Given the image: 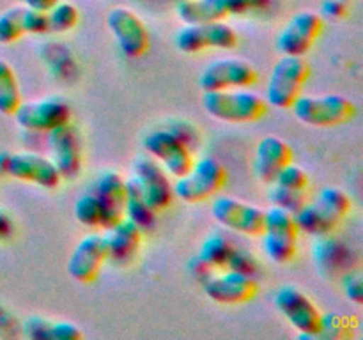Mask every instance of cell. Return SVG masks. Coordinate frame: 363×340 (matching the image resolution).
<instances>
[{
	"label": "cell",
	"mask_w": 363,
	"mask_h": 340,
	"mask_svg": "<svg viewBox=\"0 0 363 340\" xmlns=\"http://www.w3.org/2000/svg\"><path fill=\"white\" fill-rule=\"evenodd\" d=\"M106 261L117 266H126L137 257L142 244V229L131 220L123 218L106 230Z\"/></svg>",
	"instance_id": "44dd1931"
},
{
	"label": "cell",
	"mask_w": 363,
	"mask_h": 340,
	"mask_svg": "<svg viewBox=\"0 0 363 340\" xmlns=\"http://www.w3.org/2000/svg\"><path fill=\"white\" fill-rule=\"evenodd\" d=\"M23 28H25V34H34V35H41V34H46V32H50L48 13L25 7Z\"/></svg>",
	"instance_id": "d590c367"
},
{
	"label": "cell",
	"mask_w": 363,
	"mask_h": 340,
	"mask_svg": "<svg viewBox=\"0 0 363 340\" xmlns=\"http://www.w3.org/2000/svg\"><path fill=\"white\" fill-rule=\"evenodd\" d=\"M14 119L20 128L38 133H50L62 124L71 123V106L62 98H41L18 106Z\"/></svg>",
	"instance_id": "30bf717a"
},
{
	"label": "cell",
	"mask_w": 363,
	"mask_h": 340,
	"mask_svg": "<svg viewBox=\"0 0 363 340\" xmlns=\"http://www.w3.org/2000/svg\"><path fill=\"white\" fill-rule=\"evenodd\" d=\"M294 220L301 232L311 234L315 237H325L332 234L340 223L339 218L330 215L326 209H323L318 202L305 204L298 212H294Z\"/></svg>",
	"instance_id": "603a6c76"
},
{
	"label": "cell",
	"mask_w": 363,
	"mask_h": 340,
	"mask_svg": "<svg viewBox=\"0 0 363 340\" xmlns=\"http://www.w3.org/2000/svg\"><path fill=\"white\" fill-rule=\"evenodd\" d=\"M315 202H318L323 209H326L330 215H333L339 220L346 218L351 211L350 195H347L346 191L339 190V188H325V190L318 195Z\"/></svg>",
	"instance_id": "f546056e"
},
{
	"label": "cell",
	"mask_w": 363,
	"mask_h": 340,
	"mask_svg": "<svg viewBox=\"0 0 363 340\" xmlns=\"http://www.w3.org/2000/svg\"><path fill=\"white\" fill-rule=\"evenodd\" d=\"M344 293H346L347 300L353 301V303H363V285L360 273H354V275L347 276L346 283H344Z\"/></svg>",
	"instance_id": "8d00e7d4"
},
{
	"label": "cell",
	"mask_w": 363,
	"mask_h": 340,
	"mask_svg": "<svg viewBox=\"0 0 363 340\" xmlns=\"http://www.w3.org/2000/svg\"><path fill=\"white\" fill-rule=\"evenodd\" d=\"M225 269H233V271L245 273V275L255 276L259 271H261V264L255 259L254 254L243 250V248H234L233 255H230L229 262H227Z\"/></svg>",
	"instance_id": "836d02e7"
},
{
	"label": "cell",
	"mask_w": 363,
	"mask_h": 340,
	"mask_svg": "<svg viewBox=\"0 0 363 340\" xmlns=\"http://www.w3.org/2000/svg\"><path fill=\"white\" fill-rule=\"evenodd\" d=\"M259 290V283L255 276L245 275V273L225 271L218 275H209L204 280V293L209 300L220 305H240L254 300Z\"/></svg>",
	"instance_id": "2e32d148"
},
{
	"label": "cell",
	"mask_w": 363,
	"mask_h": 340,
	"mask_svg": "<svg viewBox=\"0 0 363 340\" xmlns=\"http://www.w3.org/2000/svg\"><path fill=\"white\" fill-rule=\"evenodd\" d=\"M106 25L116 38L121 52L130 59H138L149 50V32L144 21L126 7H113L106 14Z\"/></svg>",
	"instance_id": "9a60e30c"
},
{
	"label": "cell",
	"mask_w": 363,
	"mask_h": 340,
	"mask_svg": "<svg viewBox=\"0 0 363 340\" xmlns=\"http://www.w3.org/2000/svg\"><path fill=\"white\" fill-rule=\"evenodd\" d=\"M57 2H59V0H23L25 7H28V9H35V11H45V13H48Z\"/></svg>",
	"instance_id": "ab89813d"
},
{
	"label": "cell",
	"mask_w": 363,
	"mask_h": 340,
	"mask_svg": "<svg viewBox=\"0 0 363 340\" xmlns=\"http://www.w3.org/2000/svg\"><path fill=\"white\" fill-rule=\"evenodd\" d=\"M230 14L238 16H247V14H259L266 13L272 9L275 0H223Z\"/></svg>",
	"instance_id": "e575fe53"
},
{
	"label": "cell",
	"mask_w": 363,
	"mask_h": 340,
	"mask_svg": "<svg viewBox=\"0 0 363 340\" xmlns=\"http://www.w3.org/2000/svg\"><path fill=\"white\" fill-rule=\"evenodd\" d=\"M25 6L11 7L0 14V45H13L25 35Z\"/></svg>",
	"instance_id": "83f0119b"
},
{
	"label": "cell",
	"mask_w": 363,
	"mask_h": 340,
	"mask_svg": "<svg viewBox=\"0 0 363 340\" xmlns=\"http://www.w3.org/2000/svg\"><path fill=\"white\" fill-rule=\"evenodd\" d=\"M238 45V34L223 21L184 25L176 35V46L183 53H199L202 50H233Z\"/></svg>",
	"instance_id": "8fae6325"
},
{
	"label": "cell",
	"mask_w": 363,
	"mask_h": 340,
	"mask_svg": "<svg viewBox=\"0 0 363 340\" xmlns=\"http://www.w3.org/2000/svg\"><path fill=\"white\" fill-rule=\"evenodd\" d=\"M225 166L213 156H204L194 162V166L183 177H177L174 184V195L188 204H199L215 197L225 186Z\"/></svg>",
	"instance_id": "3957f363"
},
{
	"label": "cell",
	"mask_w": 363,
	"mask_h": 340,
	"mask_svg": "<svg viewBox=\"0 0 363 340\" xmlns=\"http://www.w3.org/2000/svg\"><path fill=\"white\" fill-rule=\"evenodd\" d=\"M176 13L184 25L213 23L229 16L223 0H177Z\"/></svg>",
	"instance_id": "7402d4cb"
},
{
	"label": "cell",
	"mask_w": 363,
	"mask_h": 340,
	"mask_svg": "<svg viewBox=\"0 0 363 340\" xmlns=\"http://www.w3.org/2000/svg\"><path fill=\"white\" fill-rule=\"evenodd\" d=\"M300 123L314 128H333L346 124L357 115V105L342 94L298 96L291 105Z\"/></svg>",
	"instance_id": "7a4b0ae2"
},
{
	"label": "cell",
	"mask_w": 363,
	"mask_h": 340,
	"mask_svg": "<svg viewBox=\"0 0 363 340\" xmlns=\"http://www.w3.org/2000/svg\"><path fill=\"white\" fill-rule=\"evenodd\" d=\"M269 200L275 208L286 209L289 212H298L305 204H307V191H293L286 190V188H280L277 184H273V188L269 190Z\"/></svg>",
	"instance_id": "1f68e13d"
},
{
	"label": "cell",
	"mask_w": 363,
	"mask_h": 340,
	"mask_svg": "<svg viewBox=\"0 0 363 340\" xmlns=\"http://www.w3.org/2000/svg\"><path fill=\"white\" fill-rule=\"evenodd\" d=\"M211 215L216 223L234 232L245 236H261L264 232V209L234 197H216L211 204Z\"/></svg>",
	"instance_id": "9c48e42d"
},
{
	"label": "cell",
	"mask_w": 363,
	"mask_h": 340,
	"mask_svg": "<svg viewBox=\"0 0 363 340\" xmlns=\"http://www.w3.org/2000/svg\"><path fill=\"white\" fill-rule=\"evenodd\" d=\"M0 174H6L18 181H25V183L38 184L39 188H45V190H55L62 181L52 159L35 154V152L0 154Z\"/></svg>",
	"instance_id": "52a82bcc"
},
{
	"label": "cell",
	"mask_w": 363,
	"mask_h": 340,
	"mask_svg": "<svg viewBox=\"0 0 363 340\" xmlns=\"http://www.w3.org/2000/svg\"><path fill=\"white\" fill-rule=\"evenodd\" d=\"M133 177L137 179L138 186H140L149 205L158 215L165 211L172 204L174 197H176L174 195V184L170 183L167 170L149 154L137 156L133 163Z\"/></svg>",
	"instance_id": "7c38bea8"
},
{
	"label": "cell",
	"mask_w": 363,
	"mask_h": 340,
	"mask_svg": "<svg viewBox=\"0 0 363 340\" xmlns=\"http://www.w3.org/2000/svg\"><path fill=\"white\" fill-rule=\"evenodd\" d=\"M323 13L330 18H344L347 14L346 0H326L323 4Z\"/></svg>",
	"instance_id": "74e56055"
},
{
	"label": "cell",
	"mask_w": 363,
	"mask_h": 340,
	"mask_svg": "<svg viewBox=\"0 0 363 340\" xmlns=\"http://www.w3.org/2000/svg\"><path fill=\"white\" fill-rule=\"evenodd\" d=\"M52 162L62 179H74L82 170V140L80 133L71 123L62 124L48 133Z\"/></svg>",
	"instance_id": "ac0fdd59"
},
{
	"label": "cell",
	"mask_w": 363,
	"mask_h": 340,
	"mask_svg": "<svg viewBox=\"0 0 363 340\" xmlns=\"http://www.w3.org/2000/svg\"><path fill=\"white\" fill-rule=\"evenodd\" d=\"M273 184H277L280 188H286V190L307 191L308 176L303 169L296 166L294 163H289V165L280 170L277 179L273 181Z\"/></svg>",
	"instance_id": "d6a6232c"
},
{
	"label": "cell",
	"mask_w": 363,
	"mask_h": 340,
	"mask_svg": "<svg viewBox=\"0 0 363 340\" xmlns=\"http://www.w3.org/2000/svg\"><path fill=\"white\" fill-rule=\"evenodd\" d=\"M14 232V223L4 209H0V241L9 239Z\"/></svg>",
	"instance_id": "f35d334b"
},
{
	"label": "cell",
	"mask_w": 363,
	"mask_h": 340,
	"mask_svg": "<svg viewBox=\"0 0 363 340\" xmlns=\"http://www.w3.org/2000/svg\"><path fill=\"white\" fill-rule=\"evenodd\" d=\"M294 152L291 145L275 135L261 138L255 149V176L264 184H273L280 170L293 163Z\"/></svg>",
	"instance_id": "ffe728a7"
},
{
	"label": "cell",
	"mask_w": 363,
	"mask_h": 340,
	"mask_svg": "<svg viewBox=\"0 0 363 340\" xmlns=\"http://www.w3.org/2000/svg\"><path fill=\"white\" fill-rule=\"evenodd\" d=\"M202 106L213 119L234 124L255 123L268 112L266 99L257 92L245 89L204 92Z\"/></svg>",
	"instance_id": "6da1fadb"
},
{
	"label": "cell",
	"mask_w": 363,
	"mask_h": 340,
	"mask_svg": "<svg viewBox=\"0 0 363 340\" xmlns=\"http://www.w3.org/2000/svg\"><path fill=\"white\" fill-rule=\"evenodd\" d=\"M311 76V64L303 57L284 55L273 66L266 87V103L275 108H291Z\"/></svg>",
	"instance_id": "277c9868"
},
{
	"label": "cell",
	"mask_w": 363,
	"mask_h": 340,
	"mask_svg": "<svg viewBox=\"0 0 363 340\" xmlns=\"http://www.w3.org/2000/svg\"><path fill=\"white\" fill-rule=\"evenodd\" d=\"M92 193L101 208V229L108 230L124 218L126 205V179L116 170H106L96 181Z\"/></svg>",
	"instance_id": "d6986e66"
},
{
	"label": "cell",
	"mask_w": 363,
	"mask_h": 340,
	"mask_svg": "<svg viewBox=\"0 0 363 340\" xmlns=\"http://www.w3.org/2000/svg\"><path fill=\"white\" fill-rule=\"evenodd\" d=\"M234 244L222 234H211L204 239L201 250H199L197 259L204 266H208L211 271L216 269H225L230 255L234 251Z\"/></svg>",
	"instance_id": "484cf974"
},
{
	"label": "cell",
	"mask_w": 363,
	"mask_h": 340,
	"mask_svg": "<svg viewBox=\"0 0 363 340\" xmlns=\"http://www.w3.org/2000/svg\"><path fill=\"white\" fill-rule=\"evenodd\" d=\"M80 21V13L77 6L69 2H57L52 9L48 11V23L50 32L64 34V32L73 30Z\"/></svg>",
	"instance_id": "f1b7e54d"
},
{
	"label": "cell",
	"mask_w": 363,
	"mask_h": 340,
	"mask_svg": "<svg viewBox=\"0 0 363 340\" xmlns=\"http://www.w3.org/2000/svg\"><path fill=\"white\" fill-rule=\"evenodd\" d=\"M74 218L84 227H101V208L94 193H85L74 204Z\"/></svg>",
	"instance_id": "4dcf8cb0"
},
{
	"label": "cell",
	"mask_w": 363,
	"mask_h": 340,
	"mask_svg": "<svg viewBox=\"0 0 363 340\" xmlns=\"http://www.w3.org/2000/svg\"><path fill=\"white\" fill-rule=\"evenodd\" d=\"M257 81V69L241 59H220L208 64L199 76V85L204 92L229 91L250 87Z\"/></svg>",
	"instance_id": "4fadbf2b"
},
{
	"label": "cell",
	"mask_w": 363,
	"mask_h": 340,
	"mask_svg": "<svg viewBox=\"0 0 363 340\" xmlns=\"http://www.w3.org/2000/svg\"><path fill=\"white\" fill-rule=\"evenodd\" d=\"M298 229L293 212L273 205L266 211L262 250L269 261L277 264H286L293 261L298 251Z\"/></svg>",
	"instance_id": "5b68a950"
},
{
	"label": "cell",
	"mask_w": 363,
	"mask_h": 340,
	"mask_svg": "<svg viewBox=\"0 0 363 340\" xmlns=\"http://www.w3.org/2000/svg\"><path fill=\"white\" fill-rule=\"evenodd\" d=\"M106 261V244L101 234H89L74 246L67 259V273L78 283H92Z\"/></svg>",
	"instance_id": "e0dca14e"
},
{
	"label": "cell",
	"mask_w": 363,
	"mask_h": 340,
	"mask_svg": "<svg viewBox=\"0 0 363 340\" xmlns=\"http://www.w3.org/2000/svg\"><path fill=\"white\" fill-rule=\"evenodd\" d=\"M23 332L34 340H80L84 333L73 322H57L43 317H30L23 324Z\"/></svg>",
	"instance_id": "cb8c5ba5"
},
{
	"label": "cell",
	"mask_w": 363,
	"mask_h": 340,
	"mask_svg": "<svg viewBox=\"0 0 363 340\" xmlns=\"http://www.w3.org/2000/svg\"><path fill=\"white\" fill-rule=\"evenodd\" d=\"M144 149L151 158H155L167 174L172 177H183L194 166L191 147L172 133L170 130H155L144 138Z\"/></svg>",
	"instance_id": "ba28073f"
},
{
	"label": "cell",
	"mask_w": 363,
	"mask_h": 340,
	"mask_svg": "<svg viewBox=\"0 0 363 340\" xmlns=\"http://www.w3.org/2000/svg\"><path fill=\"white\" fill-rule=\"evenodd\" d=\"M21 105V91L18 78L9 62L0 59V113L14 115Z\"/></svg>",
	"instance_id": "4316f807"
},
{
	"label": "cell",
	"mask_w": 363,
	"mask_h": 340,
	"mask_svg": "<svg viewBox=\"0 0 363 340\" xmlns=\"http://www.w3.org/2000/svg\"><path fill=\"white\" fill-rule=\"evenodd\" d=\"M158 212L149 205L138 186L137 179L131 177L126 181V205H124V218L137 223L140 229H151L156 222Z\"/></svg>",
	"instance_id": "d4e9b609"
},
{
	"label": "cell",
	"mask_w": 363,
	"mask_h": 340,
	"mask_svg": "<svg viewBox=\"0 0 363 340\" xmlns=\"http://www.w3.org/2000/svg\"><path fill=\"white\" fill-rule=\"evenodd\" d=\"M275 307L287 319V322L294 329H298L305 339H314L321 332L323 312L298 287H280L275 294Z\"/></svg>",
	"instance_id": "8992f818"
},
{
	"label": "cell",
	"mask_w": 363,
	"mask_h": 340,
	"mask_svg": "<svg viewBox=\"0 0 363 340\" xmlns=\"http://www.w3.org/2000/svg\"><path fill=\"white\" fill-rule=\"evenodd\" d=\"M323 32V18L312 11L294 14L277 35V50L282 55L305 57Z\"/></svg>",
	"instance_id": "5bb4252c"
}]
</instances>
